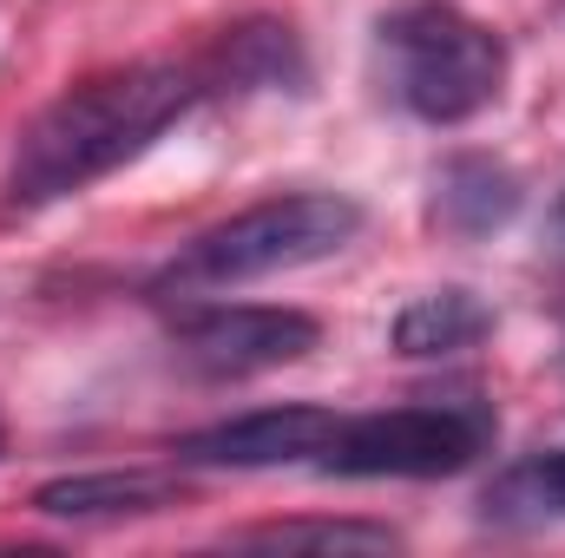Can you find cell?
<instances>
[{"label":"cell","instance_id":"cell-14","mask_svg":"<svg viewBox=\"0 0 565 558\" xmlns=\"http://www.w3.org/2000/svg\"><path fill=\"white\" fill-rule=\"evenodd\" d=\"M0 447H7V433H0Z\"/></svg>","mask_w":565,"mask_h":558},{"label":"cell","instance_id":"cell-11","mask_svg":"<svg viewBox=\"0 0 565 558\" xmlns=\"http://www.w3.org/2000/svg\"><path fill=\"white\" fill-rule=\"evenodd\" d=\"M487 513H493V519H513V526L565 519V447L526 460V466H513V473L487 493Z\"/></svg>","mask_w":565,"mask_h":558},{"label":"cell","instance_id":"cell-13","mask_svg":"<svg viewBox=\"0 0 565 558\" xmlns=\"http://www.w3.org/2000/svg\"><path fill=\"white\" fill-rule=\"evenodd\" d=\"M553 250H565V191H559V204H553Z\"/></svg>","mask_w":565,"mask_h":558},{"label":"cell","instance_id":"cell-4","mask_svg":"<svg viewBox=\"0 0 565 558\" xmlns=\"http://www.w3.org/2000/svg\"><path fill=\"white\" fill-rule=\"evenodd\" d=\"M500 433L493 401L480 395H427L382 415L335 420V440L322 447V473L335 480H447L467 473Z\"/></svg>","mask_w":565,"mask_h":558},{"label":"cell","instance_id":"cell-6","mask_svg":"<svg viewBox=\"0 0 565 558\" xmlns=\"http://www.w3.org/2000/svg\"><path fill=\"white\" fill-rule=\"evenodd\" d=\"M335 420L342 415H329V408L282 401V408H257V415L198 427V433H184L171 453H178V466H231V473L302 466V460H322V447L335 440Z\"/></svg>","mask_w":565,"mask_h":558},{"label":"cell","instance_id":"cell-7","mask_svg":"<svg viewBox=\"0 0 565 558\" xmlns=\"http://www.w3.org/2000/svg\"><path fill=\"white\" fill-rule=\"evenodd\" d=\"M520 204H526L520 178H513L500 158H487V151L447 158V164L434 171V191H427V217H434V230L454 237V244H480V237L507 230V224L520 217Z\"/></svg>","mask_w":565,"mask_h":558},{"label":"cell","instance_id":"cell-8","mask_svg":"<svg viewBox=\"0 0 565 558\" xmlns=\"http://www.w3.org/2000/svg\"><path fill=\"white\" fill-rule=\"evenodd\" d=\"M178 506V480L151 473V466H126V473H66L46 480L33 493L40 519H139V513H164Z\"/></svg>","mask_w":565,"mask_h":558},{"label":"cell","instance_id":"cell-5","mask_svg":"<svg viewBox=\"0 0 565 558\" xmlns=\"http://www.w3.org/2000/svg\"><path fill=\"white\" fill-rule=\"evenodd\" d=\"M322 342V322L302 309H270V302H204L191 315H178V355L198 375L217 382H244V375H270L302 362Z\"/></svg>","mask_w":565,"mask_h":558},{"label":"cell","instance_id":"cell-10","mask_svg":"<svg viewBox=\"0 0 565 558\" xmlns=\"http://www.w3.org/2000/svg\"><path fill=\"white\" fill-rule=\"evenodd\" d=\"M487 335H493V309H487L473 289H427V296H415V302L395 315V329H388L395 355H415V362L460 355V348H473V342H487Z\"/></svg>","mask_w":565,"mask_h":558},{"label":"cell","instance_id":"cell-12","mask_svg":"<svg viewBox=\"0 0 565 558\" xmlns=\"http://www.w3.org/2000/svg\"><path fill=\"white\" fill-rule=\"evenodd\" d=\"M244 539L282 546V552H296V546H316V552H388V546H402L388 526H369V519H277V526H257Z\"/></svg>","mask_w":565,"mask_h":558},{"label":"cell","instance_id":"cell-2","mask_svg":"<svg viewBox=\"0 0 565 558\" xmlns=\"http://www.w3.org/2000/svg\"><path fill=\"white\" fill-rule=\"evenodd\" d=\"M355 230H362V204L342 197V191L264 197V204L211 224L204 237H191L151 277V296L158 302H198V296H217V289H244V282L282 277V270L335 257L342 244H355Z\"/></svg>","mask_w":565,"mask_h":558},{"label":"cell","instance_id":"cell-3","mask_svg":"<svg viewBox=\"0 0 565 558\" xmlns=\"http://www.w3.org/2000/svg\"><path fill=\"white\" fill-rule=\"evenodd\" d=\"M382 86L422 126H467L507 86V46L487 20L460 13L454 0H408L375 26Z\"/></svg>","mask_w":565,"mask_h":558},{"label":"cell","instance_id":"cell-9","mask_svg":"<svg viewBox=\"0 0 565 558\" xmlns=\"http://www.w3.org/2000/svg\"><path fill=\"white\" fill-rule=\"evenodd\" d=\"M198 66H204V86H211V93H277V86L302 93V79H309L296 33L277 26V20L231 26V33L217 40V53L198 60Z\"/></svg>","mask_w":565,"mask_h":558},{"label":"cell","instance_id":"cell-1","mask_svg":"<svg viewBox=\"0 0 565 558\" xmlns=\"http://www.w3.org/2000/svg\"><path fill=\"white\" fill-rule=\"evenodd\" d=\"M204 93H211L204 66H178V60H139V66L99 73V79L60 93L13 144L7 204L40 211V204H60L73 191L113 178L119 164H132L139 151L164 139Z\"/></svg>","mask_w":565,"mask_h":558}]
</instances>
